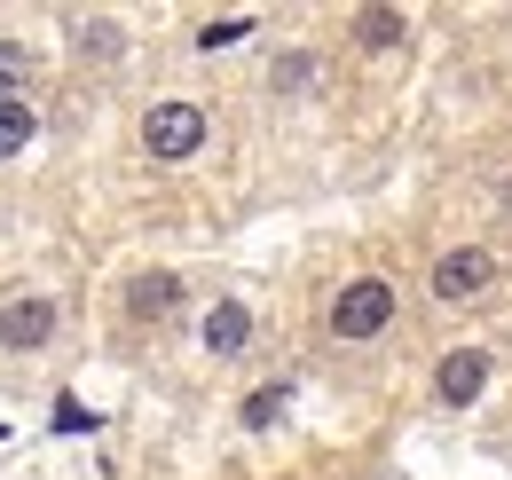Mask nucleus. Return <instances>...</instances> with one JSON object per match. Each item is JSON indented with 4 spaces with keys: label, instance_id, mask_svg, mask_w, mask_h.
Wrapping results in <instances>:
<instances>
[{
    "label": "nucleus",
    "instance_id": "obj_1",
    "mask_svg": "<svg viewBox=\"0 0 512 480\" xmlns=\"http://www.w3.org/2000/svg\"><path fill=\"white\" fill-rule=\"evenodd\" d=\"M386 323H394V284L386 276H363L331 300V339H379Z\"/></svg>",
    "mask_w": 512,
    "mask_h": 480
},
{
    "label": "nucleus",
    "instance_id": "obj_2",
    "mask_svg": "<svg viewBox=\"0 0 512 480\" xmlns=\"http://www.w3.org/2000/svg\"><path fill=\"white\" fill-rule=\"evenodd\" d=\"M142 142H150V158H197L205 150V111L197 103H158L142 119Z\"/></svg>",
    "mask_w": 512,
    "mask_h": 480
},
{
    "label": "nucleus",
    "instance_id": "obj_3",
    "mask_svg": "<svg viewBox=\"0 0 512 480\" xmlns=\"http://www.w3.org/2000/svg\"><path fill=\"white\" fill-rule=\"evenodd\" d=\"M481 386H489V355L481 347H449L442 370H434V394L449 410H465V402H481Z\"/></svg>",
    "mask_w": 512,
    "mask_h": 480
},
{
    "label": "nucleus",
    "instance_id": "obj_4",
    "mask_svg": "<svg viewBox=\"0 0 512 480\" xmlns=\"http://www.w3.org/2000/svg\"><path fill=\"white\" fill-rule=\"evenodd\" d=\"M56 339V307L48 300H8L0 307V347L8 355H32V347H48Z\"/></svg>",
    "mask_w": 512,
    "mask_h": 480
},
{
    "label": "nucleus",
    "instance_id": "obj_5",
    "mask_svg": "<svg viewBox=\"0 0 512 480\" xmlns=\"http://www.w3.org/2000/svg\"><path fill=\"white\" fill-rule=\"evenodd\" d=\"M481 284H489V252H481V244H457V252L434 260V300L457 307V300H473Z\"/></svg>",
    "mask_w": 512,
    "mask_h": 480
},
{
    "label": "nucleus",
    "instance_id": "obj_6",
    "mask_svg": "<svg viewBox=\"0 0 512 480\" xmlns=\"http://www.w3.org/2000/svg\"><path fill=\"white\" fill-rule=\"evenodd\" d=\"M245 339H253V307L221 300V307H213V315H205V347H213V355H237Z\"/></svg>",
    "mask_w": 512,
    "mask_h": 480
},
{
    "label": "nucleus",
    "instance_id": "obj_7",
    "mask_svg": "<svg viewBox=\"0 0 512 480\" xmlns=\"http://www.w3.org/2000/svg\"><path fill=\"white\" fill-rule=\"evenodd\" d=\"M32 103L24 95H0V158H16V150H32Z\"/></svg>",
    "mask_w": 512,
    "mask_h": 480
},
{
    "label": "nucleus",
    "instance_id": "obj_8",
    "mask_svg": "<svg viewBox=\"0 0 512 480\" xmlns=\"http://www.w3.org/2000/svg\"><path fill=\"white\" fill-rule=\"evenodd\" d=\"M402 32H410V24H402L394 8H363V16H355V40H363L371 56H386V48H402Z\"/></svg>",
    "mask_w": 512,
    "mask_h": 480
},
{
    "label": "nucleus",
    "instance_id": "obj_9",
    "mask_svg": "<svg viewBox=\"0 0 512 480\" xmlns=\"http://www.w3.org/2000/svg\"><path fill=\"white\" fill-rule=\"evenodd\" d=\"M134 315H166V307L182 300V276H166V268H158V276H134Z\"/></svg>",
    "mask_w": 512,
    "mask_h": 480
},
{
    "label": "nucleus",
    "instance_id": "obj_10",
    "mask_svg": "<svg viewBox=\"0 0 512 480\" xmlns=\"http://www.w3.org/2000/svg\"><path fill=\"white\" fill-rule=\"evenodd\" d=\"M284 410H292V386H260V394H245V425H253V433L284 425Z\"/></svg>",
    "mask_w": 512,
    "mask_h": 480
},
{
    "label": "nucleus",
    "instance_id": "obj_11",
    "mask_svg": "<svg viewBox=\"0 0 512 480\" xmlns=\"http://www.w3.org/2000/svg\"><path fill=\"white\" fill-rule=\"evenodd\" d=\"M24 79H32V48L24 40H0V95H16Z\"/></svg>",
    "mask_w": 512,
    "mask_h": 480
},
{
    "label": "nucleus",
    "instance_id": "obj_12",
    "mask_svg": "<svg viewBox=\"0 0 512 480\" xmlns=\"http://www.w3.org/2000/svg\"><path fill=\"white\" fill-rule=\"evenodd\" d=\"M245 32H253V16H221V24L197 32V48H229V40H245Z\"/></svg>",
    "mask_w": 512,
    "mask_h": 480
}]
</instances>
